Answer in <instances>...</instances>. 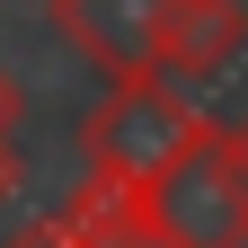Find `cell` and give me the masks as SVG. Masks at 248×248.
Here are the masks:
<instances>
[{"instance_id": "cell-2", "label": "cell", "mask_w": 248, "mask_h": 248, "mask_svg": "<svg viewBox=\"0 0 248 248\" xmlns=\"http://www.w3.org/2000/svg\"><path fill=\"white\" fill-rule=\"evenodd\" d=\"M195 124H204V115L177 98L169 71L107 80V98L89 107V124H80V160H89V177H107V186H124V195H142V186L186 151V133H195Z\"/></svg>"}, {"instance_id": "cell-5", "label": "cell", "mask_w": 248, "mask_h": 248, "mask_svg": "<svg viewBox=\"0 0 248 248\" xmlns=\"http://www.w3.org/2000/svg\"><path fill=\"white\" fill-rule=\"evenodd\" d=\"M9 248H89V239H80L71 222H62V213H45V222H36V231H18Z\"/></svg>"}, {"instance_id": "cell-4", "label": "cell", "mask_w": 248, "mask_h": 248, "mask_svg": "<svg viewBox=\"0 0 248 248\" xmlns=\"http://www.w3.org/2000/svg\"><path fill=\"white\" fill-rule=\"evenodd\" d=\"M248 45V0H169L160 9V71L169 80H213Z\"/></svg>"}, {"instance_id": "cell-8", "label": "cell", "mask_w": 248, "mask_h": 248, "mask_svg": "<svg viewBox=\"0 0 248 248\" xmlns=\"http://www.w3.org/2000/svg\"><path fill=\"white\" fill-rule=\"evenodd\" d=\"M231 133H239V186H248V115H239V124H231Z\"/></svg>"}, {"instance_id": "cell-3", "label": "cell", "mask_w": 248, "mask_h": 248, "mask_svg": "<svg viewBox=\"0 0 248 248\" xmlns=\"http://www.w3.org/2000/svg\"><path fill=\"white\" fill-rule=\"evenodd\" d=\"M160 9L169 0H45L53 36L80 62H98L107 80H142L160 71Z\"/></svg>"}, {"instance_id": "cell-7", "label": "cell", "mask_w": 248, "mask_h": 248, "mask_svg": "<svg viewBox=\"0 0 248 248\" xmlns=\"http://www.w3.org/2000/svg\"><path fill=\"white\" fill-rule=\"evenodd\" d=\"M18 115H27V89H18L9 71H0V133H18Z\"/></svg>"}, {"instance_id": "cell-1", "label": "cell", "mask_w": 248, "mask_h": 248, "mask_svg": "<svg viewBox=\"0 0 248 248\" xmlns=\"http://www.w3.org/2000/svg\"><path fill=\"white\" fill-rule=\"evenodd\" d=\"M142 213L160 248H248V186H239V133L204 115L186 151L142 186Z\"/></svg>"}, {"instance_id": "cell-6", "label": "cell", "mask_w": 248, "mask_h": 248, "mask_svg": "<svg viewBox=\"0 0 248 248\" xmlns=\"http://www.w3.org/2000/svg\"><path fill=\"white\" fill-rule=\"evenodd\" d=\"M9 204H18V142L0 133V213H9Z\"/></svg>"}]
</instances>
